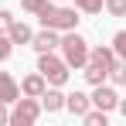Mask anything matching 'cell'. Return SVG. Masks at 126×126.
<instances>
[{"instance_id":"cell-1","label":"cell","mask_w":126,"mask_h":126,"mask_svg":"<svg viewBox=\"0 0 126 126\" xmlns=\"http://www.w3.org/2000/svg\"><path fill=\"white\" fill-rule=\"evenodd\" d=\"M112 62H116V51H112V48H95V51H89L85 79L92 85H102V79H109V65Z\"/></svg>"},{"instance_id":"cell-13","label":"cell","mask_w":126,"mask_h":126,"mask_svg":"<svg viewBox=\"0 0 126 126\" xmlns=\"http://www.w3.org/2000/svg\"><path fill=\"white\" fill-rule=\"evenodd\" d=\"M109 79H112L116 85H126V65L123 62H112L109 65Z\"/></svg>"},{"instance_id":"cell-16","label":"cell","mask_w":126,"mask_h":126,"mask_svg":"<svg viewBox=\"0 0 126 126\" xmlns=\"http://www.w3.org/2000/svg\"><path fill=\"white\" fill-rule=\"evenodd\" d=\"M82 119H85V126H106V112L95 109V112H85Z\"/></svg>"},{"instance_id":"cell-8","label":"cell","mask_w":126,"mask_h":126,"mask_svg":"<svg viewBox=\"0 0 126 126\" xmlns=\"http://www.w3.org/2000/svg\"><path fill=\"white\" fill-rule=\"evenodd\" d=\"M44 89H48V82H44L41 72H38V75H27V79L21 82V92H24V95H31V99H41Z\"/></svg>"},{"instance_id":"cell-15","label":"cell","mask_w":126,"mask_h":126,"mask_svg":"<svg viewBox=\"0 0 126 126\" xmlns=\"http://www.w3.org/2000/svg\"><path fill=\"white\" fill-rule=\"evenodd\" d=\"M106 10L112 17H126V0H106Z\"/></svg>"},{"instance_id":"cell-19","label":"cell","mask_w":126,"mask_h":126,"mask_svg":"<svg viewBox=\"0 0 126 126\" xmlns=\"http://www.w3.org/2000/svg\"><path fill=\"white\" fill-rule=\"evenodd\" d=\"M44 3H48V0H21V7H24V10H31V14H38Z\"/></svg>"},{"instance_id":"cell-7","label":"cell","mask_w":126,"mask_h":126,"mask_svg":"<svg viewBox=\"0 0 126 126\" xmlns=\"http://www.w3.org/2000/svg\"><path fill=\"white\" fill-rule=\"evenodd\" d=\"M31 44H34V51H55V48H58V34H55V27H44L41 34H34V38H31Z\"/></svg>"},{"instance_id":"cell-14","label":"cell","mask_w":126,"mask_h":126,"mask_svg":"<svg viewBox=\"0 0 126 126\" xmlns=\"http://www.w3.org/2000/svg\"><path fill=\"white\" fill-rule=\"evenodd\" d=\"M75 7L85 10V14H99L102 10V0H75Z\"/></svg>"},{"instance_id":"cell-9","label":"cell","mask_w":126,"mask_h":126,"mask_svg":"<svg viewBox=\"0 0 126 126\" xmlns=\"http://www.w3.org/2000/svg\"><path fill=\"white\" fill-rule=\"evenodd\" d=\"M89 95H82V92H72V95H65V109L72 112V116H85L89 112Z\"/></svg>"},{"instance_id":"cell-6","label":"cell","mask_w":126,"mask_h":126,"mask_svg":"<svg viewBox=\"0 0 126 126\" xmlns=\"http://www.w3.org/2000/svg\"><path fill=\"white\" fill-rule=\"evenodd\" d=\"M92 102H95V109H102V112H112V109L119 106V95H116L112 89H106V85H95Z\"/></svg>"},{"instance_id":"cell-11","label":"cell","mask_w":126,"mask_h":126,"mask_svg":"<svg viewBox=\"0 0 126 126\" xmlns=\"http://www.w3.org/2000/svg\"><path fill=\"white\" fill-rule=\"evenodd\" d=\"M17 95H21L17 82H14L7 72H0V102H17Z\"/></svg>"},{"instance_id":"cell-17","label":"cell","mask_w":126,"mask_h":126,"mask_svg":"<svg viewBox=\"0 0 126 126\" xmlns=\"http://www.w3.org/2000/svg\"><path fill=\"white\" fill-rule=\"evenodd\" d=\"M112 51H116L119 58H126V31H119V34L112 38Z\"/></svg>"},{"instance_id":"cell-21","label":"cell","mask_w":126,"mask_h":126,"mask_svg":"<svg viewBox=\"0 0 126 126\" xmlns=\"http://www.w3.org/2000/svg\"><path fill=\"white\" fill-rule=\"evenodd\" d=\"M3 106H7V102H0V126H3V123H10V112H7Z\"/></svg>"},{"instance_id":"cell-2","label":"cell","mask_w":126,"mask_h":126,"mask_svg":"<svg viewBox=\"0 0 126 126\" xmlns=\"http://www.w3.org/2000/svg\"><path fill=\"white\" fill-rule=\"evenodd\" d=\"M38 17H41L44 27H55V31H72L79 24V14L72 7H55V3H44L38 10Z\"/></svg>"},{"instance_id":"cell-4","label":"cell","mask_w":126,"mask_h":126,"mask_svg":"<svg viewBox=\"0 0 126 126\" xmlns=\"http://www.w3.org/2000/svg\"><path fill=\"white\" fill-rule=\"evenodd\" d=\"M38 72L44 75L48 85H65V82H68V65H65V58H55L51 51H41Z\"/></svg>"},{"instance_id":"cell-20","label":"cell","mask_w":126,"mask_h":126,"mask_svg":"<svg viewBox=\"0 0 126 126\" xmlns=\"http://www.w3.org/2000/svg\"><path fill=\"white\" fill-rule=\"evenodd\" d=\"M10 21H14V14H10V10H0V31H7Z\"/></svg>"},{"instance_id":"cell-10","label":"cell","mask_w":126,"mask_h":126,"mask_svg":"<svg viewBox=\"0 0 126 126\" xmlns=\"http://www.w3.org/2000/svg\"><path fill=\"white\" fill-rule=\"evenodd\" d=\"M7 38H10L14 44H31V38H34V34H31V27H27L24 21H10V27H7Z\"/></svg>"},{"instance_id":"cell-12","label":"cell","mask_w":126,"mask_h":126,"mask_svg":"<svg viewBox=\"0 0 126 126\" xmlns=\"http://www.w3.org/2000/svg\"><path fill=\"white\" fill-rule=\"evenodd\" d=\"M41 106L48 109V112H58V109H65V95L58 92V89H44L41 92Z\"/></svg>"},{"instance_id":"cell-18","label":"cell","mask_w":126,"mask_h":126,"mask_svg":"<svg viewBox=\"0 0 126 126\" xmlns=\"http://www.w3.org/2000/svg\"><path fill=\"white\" fill-rule=\"evenodd\" d=\"M10 48H14V41H10L7 34H0V62H3V58H10Z\"/></svg>"},{"instance_id":"cell-5","label":"cell","mask_w":126,"mask_h":126,"mask_svg":"<svg viewBox=\"0 0 126 126\" xmlns=\"http://www.w3.org/2000/svg\"><path fill=\"white\" fill-rule=\"evenodd\" d=\"M38 116H41V102L27 95V99H17L14 112H10V123H14V126H31Z\"/></svg>"},{"instance_id":"cell-22","label":"cell","mask_w":126,"mask_h":126,"mask_svg":"<svg viewBox=\"0 0 126 126\" xmlns=\"http://www.w3.org/2000/svg\"><path fill=\"white\" fill-rule=\"evenodd\" d=\"M116 109H119V112L126 116V99H119V106H116Z\"/></svg>"},{"instance_id":"cell-3","label":"cell","mask_w":126,"mask_h":126,"mask_svg":"<svg viewBox=\"0 0 126 126\" xmlns=\"http://www.w3.org/2000/svg\"><path fill=\"white\" fill-rule=\"evenodd\" d=\"M62 51H65V65L68 68H85V62H89V41L82 34L62 38Z\"/></svg>"}]
</instances>
